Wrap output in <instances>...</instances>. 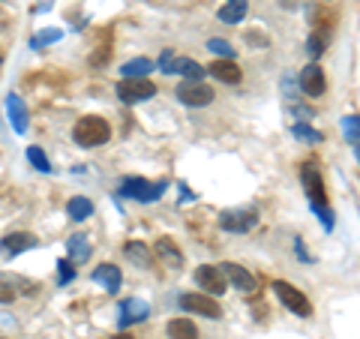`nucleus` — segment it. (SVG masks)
I'll return each instance as SVG.
<instances>
[{
    "label": "nucleus",
    "instance_id": "nucleus-28",
    "mask_svg": "<svg viewBox=\"0 0 360 339\" xmlns=\"http://www.w3.org/2000/svg\"><path fill=\"white\" fill-rule=\"evenodd\" d=\"M207 49L213 51V54H219V58H234V49L225 39H219V37H213V39H207Z\"/></svg>",
    "mask_w": 360,
    "mask_h": 339
},
{
    "label": "nucleus",
    "instance_id": "nucleus-14",
    "mask_svg": "<svg viewBox=\"0 0 360 339\" xmlns=\"http://www.w3.org/2000/svg\"><path fill=\"white\" fill-rule=\"evenodd\" d=\"M207 72H210L213 78H219V82H225V84H238L240 78H243L240 66L234 63V60H229V58H219V60H213Z\"/></svg>",
    "mask_w": 360,
    "mask_h": 339
},
{
    "label": "nucleus",
    "instance_id": "nucleus-21",
    "mask_svg": "<svg viewBox=\"0 0 360 339\" xmlns=\"http://www.w3.org/2000/svg\"><path fill=\"white\" fill-rule=\"evenodd\" d=\"M123 252H127V255L132 258V262L139 264V267H144V270H148V267L153 264V252H150L144 243H139V241H129L127 246H123Z\"/></svg>",
    "mask_w": 360,
    "mask_h": 339
},
{
    "label": "nucleus",
    "instance_id": "nucleus-33",
    "mask_svg": "<svg viewBox=\"0 0 360 339\" xmlns=\"http://www.w3.org/2000/svg\"><path fill=\"white\" fill-rule=\"evenodd\" d=\"M13 300H15V288L0 282V303H13Z\"/></svg>",
    "mask_w": 360,
    "mask_h": 339
},
{
    "label": "nucleus",
    "instance_id": "nucleus-23",
    "mask_svg": "<svg viewBox=\"0 0 360 339\" xmlns=\"http://www.w3.org/2000/svg\"><path fill=\"white\" fill-rule=\"evenodd\" d=\"M66 250H70L72 262H84V258L90 255V243H87L84 234H72L70 241H66Z\"/></svg>",
    "mask_w": 360,
    "mask_h": 339
},
{
    "label": "nucleus",
    "instance_id": "nucleus-1",
    "mask_svg": "<svg viewBox=\"0 0 360 339\" xmlns=\"http://www.w3.org/2000/svg\"><path fill=\"white\" fill-rule=\"evenodd\" d=\"M72 139H75V144H82V148H103V144L111 139V127H108V120L87 115L75 123Z\"/></svg>",
    "mask_w": 360,
    "mask_h": 339
},
{
    "label": "nucleus",
    "instance_id": "nucleus-9",
    "mask_svg": "<svg viewBox=\"0 0 360 339\" xmlns=\"http://www.w3.org/2000/svg\"><path fill=\"white\" fill-rule=\"evenodd\" d=\"M180 309L205 315V319H213V321L222 319V307L210 295H184V298H180Z\"/></svg>",
    "mask_w": 360,
    "mask_h": 339
},
{
    "label": "nucleus",
    "instance_id": "nucleus-35",
    "mask_svg": "<svg viewBox=\"0 0 360 339\" xmlns=\"http://www.w3.org/2000/svg\"><path fill=\"white\" fill-rule=\"evenodd\" d=\"M0 63H4V54H0Z\"/></svg>",
    "mask_w": 360,
    "mask_h": 339
},
{
    "label": "nucleus",
    "instance_id": "nucleus-10",
    "mask_svg": "<svg viewBox=\"0 0 360 339\" xmlns=\"http://www.w3.org/2000/svg\"><path fill=\"white\" fill-rule=\"evenodd\" d=\"M258 225V217L252 210H225L219 217V229L222 231H231V234H246Z\"/></svg>",
    "mask_w": 360,
    "mask_h": 339
},
{
    "label": "nucleus",
    "instance_id": "nucleus-19",
    "mask_svg": "<svg viewBox=\"0 0 360 339\" xmlns=\"http://www.w3.org/2000/svg\"><path fill=\"white\" fill-rule=\"evenodd\" d=\"M66 213H70V219L84 222V219L94 217V201L84 198V196H75V198H70V205H66Z\"/></svg>",
    "mask_w": 360,
    "mask_h": 339
},
{
    "label": "nucleus",
    "instance_id": "nucleus-6",
    "mask_svg": "<svg viewBox=\"0 0 360 339\" xmlns=\"http://www.w3.org/2000/svg\"><path fill=\"white\" fill-rule=\"evenodd\" d=\"M213 96H217L213 87H207L205 82H186V84L177 87V99L189 108H205L213 103Z\"/></svg>",
    "mask_w": 360,
    "mask_h": 339
},
{
    "label": "nucleus",
    "instance_id": "nucleus-11",
    "mask_svg": "<svg viewBox=\"0 0 360 339\" xmlns=\"http://www.w3.org/2000/svg\"><path fill=\"white\" fill-rule=\"evenodd\" d=\"M148 315H150V303H148V300L129 298V300H123V303H120V319H117V324H120V327L141 324L144 319H148Z\"/></svg>",
    "mask_w": 360,
    "mask_h": 339
},
{
    "label": "nucleus",
    "instance_id": "nucleus-16",
    "mask_svg": "<svg viewBox=\"0 0 360 339\" xmlns=\"http://www.w3.org/2000/svg\"><path fill=\"white\" fill-rule=\"evenodd\" d=\"M246 13H250V4H246V0H225L219 6V21H225V25H240L246 18Z\"/></svg>",
    "mask_w": 360,
    "mask_h": 339
},
{
    "label": "nucleus",
    "instance_id": "nucleus-26",
    "mask_svg": "<svg viewBox=\"0 0 360 339\" xmlns=\"http://www.w3.org/2000/svg\"><path fill=\"white\" fill-rule=\"evenodd\" d=\"M342 132L348 141H360V115H345L342 117Z\"/></svg>",
    "mask_w": 360,
    "mask_h": 339
},
{
    "label": "nucleus",
    "instance_id": "nucleus-24",
    "mask_svg": "<svg viewBox=\"0 0 360 339\" xmlns=\"http://www.w3.org/2000/svg\"><path fill=\"white\" fill-rule=\"evenodd\" d=\"M177 75H184L186 82H201V78H205V66H198L189 58H180L177 60Z\"/></svg>",
    "mask_w": 360,
    "mask_h": 339
},
{
    "label": "nucleus",
    "instance_id": "nucleus-8",
    "mask_svg": "<svg viewBox=\"0 0 360 339\" xmlns=\"http://www.w3.org/2000/svg\"><path fill=\"white\" fill-rule=\"evenodd\" d=\"M297 82H300V90L309 99H319V96H324V90H328V78H324V70L319 63L303 66L300 75H297Z\"/></svg>",
    "mask_w": 360,
    "mask_h": 339
},
{
    "label": "nucleus",
    "instance_id": "nucleus-12",
    "mask_svg": "<svg viewBox=\"0 0 360 339\" xmlns=\"http://www.w3.org/2000/svg\"><path fill=\"white\" fill-rule=\"evenodd\" d=\"M222 274H225V279L231 282V288H238V291H243V295H250V291H255V276L246 270L243 264H234V262H225L222 264Z\"/></svg>",
    "mask_w": 360,
    "mask_h": 339
},
{
    "label": "nucleus",
    "instance_id": "nucleus-31",
    "mask_svg": "<svg viewBox=\"0 0 360 339\" xmlns=\"http://www.w3.org/2000/svg\"><path fill=\"white\" fill-rule=\"evenodd\" d=\"M307 51H309V58H321V51H324V39L319 37V33H312V37L307 39Z\"/></svg>",
    "mask_w": 360,
    "mask_h": 339
},
{
    "label": "nucleus",
    "instance_id": "nucleus-29",
    "mask_svg": "<svg viewBox=\"0 0 360 339\" xmlns=\"http://www.w3.org/2000/svg\"><path fill=\"white\" fill-rule=\"evenodd\" d=\"M177 60H180V58H174V51L165 49V51L160 54V70H162L165 75H177Z\"/></svg>",
    "mask_w": 360,
    "mask_h": 339
},
{
    "label": "nucleus",
    "instance_id": "nucleus-18",
    "mask_svg": "<svg viewBox=\"0 0 360 339\" xmlns=\"http://www.w3.org/2000/svg\"><path fill=\"white\" fill-rule=\"evenodd\" d=\"M165 331H168V339H198V327L189 319H172Z\"/></svg>",
    "mask_w": 360,
    "mask_h": 339
},
{
    "label": "nucleus",
    "instance_id": "nucleus-2",
    "mask_svg": "<svg viewBox=\"0 0 360 339\" xmlns=\"http://www.w3.org/2000/svg\"><path fill=\"white\" fill-rule=\"evenodd\" d=\"M120 196L123 198H132V201H141V205H150V201H160L162 192H165V180H160V184H150V180L144 177H127L120 184Z\"/></svg>",
    "mask_w": 360,
    "mask_h": 339
},
{
    "label": "nucleus",
    "instance_id": "nucleus-13",
    "mask_svg": "<svg viewBox=\"0 0 360 339\" xmlns=\"http://www.w3.org/2000/svg\"><path fill=\"white\" fill-rule=\"evenodd\" d=\"M94 282H99L108 295H117L120 291V282H123V274H120V267L117 264H99L94 270Z\"/></svg>",
    "mask_w": 360,
    "mask_h": 339
},
{
    "label": "nucleus",
    "instance_id": "nucleus-25",
    "mask_svg": "<svg viewBox=\"0 0 360 339\" xmlns=\"http://www.w3.org/2000/svg\"><path fill=\"white\" fill-rule=\"evenodd\" d=\"M291 132H295V139L307 141V144H321V141H324V135H321L319 129H312L309 123H295V127H291Z\"/></svg>",
    "mask_w": 360,
    "mask_h": 339
},
{
    "label": "nucleus",
    "instance_id": "nucleus-3",
    "mask_svg": "<svg viewBox=\"0 0 360 339\" xmlns=\"http://www.w3.org/2000/svg\"><path fill=\"white\" fill-rule=\"evenodd\" d=\"M274 295L279 298V303H283L288 312H295L297 319H309V315H312V303L307 300V295H303L300 288L291 286V282L276 279L274 282Z\"/></svg>",
    "mask_w": 360,
    "mask_h": 339
},
{
    "label": "nucleus",
    "instance_id": "nucleus-22",
    "mask_svg": "<svg viewBox=\"0 0 360 339\" xmlns=\"http://www.w3.org/2000/svg\"><path fill=\"white\" fill-rule=\"evenodd\" d=\"M123 78H148V72H153V60L148 58H135V60H127L120 66Z\"/></svg>",
    "mask_w": 360,
    "mask_h": 339
},
{
    "label": "nucleus",
    "instance_id": "nucleus-30",
    "mask_svg": "<svg viewBox=\"0 0 360 339\" xmlns=\"http://www.w3.org/2000/svg\"><path fill=\"white\" fill-rule=\"evenodd\" d=\"M58 39H60V30H42L39 37H33V39H30V49H42V45L58 42Z\"/></svg>",
    "mask_w": 360,
    "mask_h": 339
},
{
    "label": "nucleus",
    "instance_id": "nucleus-17",
    "mask_svg": "<svg viewBox=\"0 0 360 339\" xmlns=\"http://www.w3.org/2000/svg\"><path fill=\"white\" fill-rule=\"evenodd\" d=\"M0 246H4V252L18 255V252H25V250H33V246H37V237L27 234V231H15V234H6Z\"/></svg>",
    "mask_w": 360,
    "mask_h": 339
},
{
    "label": "nucleus",
    "instance_id": "nucleus-27",
    "mask_svg": "<svg viewBox=\"0 0 360 339\" xmlns=\"http://www.w3.org/2000/svg\"><path fill=\"white\" fill-rule=\"evenodd\" d=\"M27 160H30V165H37L42 174L51 172V162H49V156L42 153V148H27Z\"/></svg>",
    "mask_w": 360,
    "mask_h": 339
},
{
    "label": "nucleus",
    "instance_id": "nucleus-15",
    "mask_svg": "<svg viewBox=\"0 0 360 339\" xmlns=\"http://www.w3.org/2000/svg\"><path fill=\"white\" fill-rule=\"evenodd\" d=\"M6 111H9V123H13V129L18 135H25L27 132V108H25V103H21V96L9 94L6 96Z\"/></svg>",
    "mask_w": 360,
    "mask_h": 339
},
{
    "label": "nucleus",
    "instance_id": "nucleus-34",
    "mask_svg": "<svg viewBox=\"0 0 360 339\" xmlns=\"http://www.w3.org/2000/svg\"><path fill=\"white\" fill-rule=\"evenodd\" d=\"M354 156H357V162H360V144H357V148H354Z\"/></svg>",
    "mask_w": 360,
    "mask_h": 339
},
{
    "label": "nucleus",
    "instance_id": "nucleus-7",
    "mask_svg": "<svg viewBox=\"0 0 360 339\" xmlns=\"http://www.w3.org/2000/svg\"><path fill=\"white\" fill-rule=\"evenodd\" d=\"M195 282L201 288H205V295L210 298H219L229 291V279H225L222 274V267H213V264H205V267H198L195 270Z\"/></svg>",
    "mask_w": 360,
    "mask_h": 339
},
{
    "label": "nucleus",
    "instance_id": "nucleus-20",
    "mask_svg": "<svg viewBox=\"0 0 360 339\" xmlns=\"http://www.w3.org/2000/svg\"><path fill=\"white\" fill-rule=\"evenodd\" d=\"M156 255H160L168 267H180V264H184V252H180L177 246H174L172 241H168V237H162V241H156Z\"/></svg>",
    "mask_w": 360,
    "mask_h": 339
},
{
    "label": "nucleus",
    "instance_id": "nucleus-4",
    "mask_svg": "<svg viewBox=\"0 0 360 339\" xmlns=\"http://www.w3.org/2000/svg\"><path fill=\"white\" fill-rule=\"evenodd\" d=\"M117 96H120V103H127V105L144 103V99L156 96V84L150 78H123L117 84Z\"/></svg>",
    "mask_w": 360,
    "mask_h": 339
},
{
    "label": "nucleus",
    "instance_id": "nucleus-5",
    "mask_svg": "<svg viewBox=\"0 0 360 339\" xmlns=\"http://www.w3.org/2000/svg\"><path fill=\"white\" fill-rule=\"evenodd\" d=\"M300 184H303V189H307L312 210L328 205V192H324V177H321V172H319V168H315L312 162L300 168Z\"/></svg>",
    "mask_w": 360,
    "mask_h": 339
},
{
    "label": "nucleus",
    "instance_id": "nucleus-32",
    "mask_svg": "<svg viewBox=\"0 0 360 339\" xmlns=\"http://www.w3.org/2000/svg\"><path fill=\"white\" fill-rule=\"evenodd\" d=\"M58 279H60V286H66V282L75 279V270H72L70 262H60V264H58Z\"/></svg>",
    "mask_w": 360,
    "mask_h": 339
}]
</instances>
